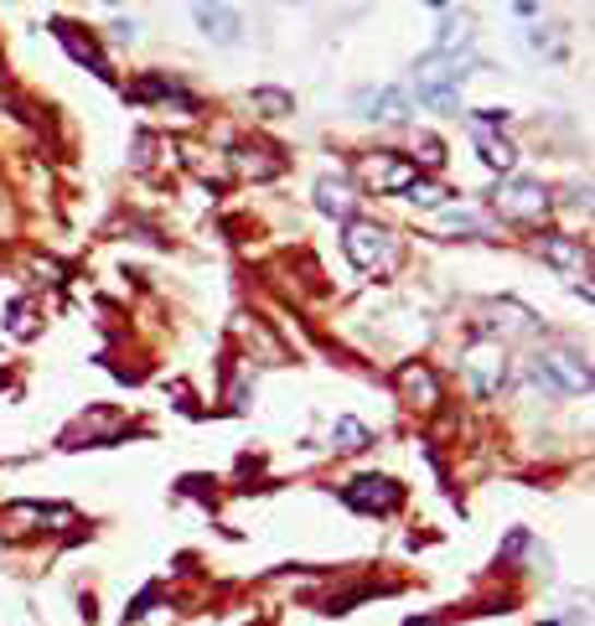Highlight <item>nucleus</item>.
Wrapping results in <instances>:
<instances>
[{"label": "nucleus", "mask_w": 595, "mask_h": 626, "mask_svg": "<svg viewBox=\"0 0 595 626\" xmlns=\"http://www.w3.org/2000/svg\"><path fill=\"white\" fill-rule=\"evenodd\" d=\"M415 98L430 104V109H456L461 104V62L430 52V58L415 68Z\"/></svg>", "instance_id": "1"}, {"label": "nucleus", "mask_w": 595, "mask_h": 626, "mask_svg": "<svg viewBox=\"0 0 595 626\" xmlns=\"http://www.w3.org/2000/svg\"><path fill=\"white\" fill-rule=\"evenodd\" d=\"M342 249H347V259H353L357 270H394V259H398L394 234L378 228V223H347Z\"/></svg>", "instance_id": "2"}, {"label": "nucleus", "mask_w": 595, "mask_h": 626, "mask_svg": "<svg viewBox=\"0 0 595 626\" xmlns=\"http://www.w3.org/2000/svg\"><path fill=\"white\" fill-rule=\"evenodd\" d=\"M528 378H534L538 389H549V393H585V389H591V368H585V357H575V353L534 357Z\"/></svg>", "instance_id": "3"}, {"label": "nucleus", "mask_w": 595, "mask_h": 626, "mask_svg": "<svg viewBox=\"0 0 595 626\" xmlns=\"http://www.w3.org/2000/svg\"><path fill=\"white\" fill-rule=\"evenodd\" d=\"M497 125H502V109H476V115H472L476 151H481V161H487L492 172H513V166H517V151H513V145H508L502 135H497Z\"/></svg>", "instance_id": "4"}, {"label": "nucleus", "mask_w": 595, "mask_h": 626, "mask_svg": "<svg viewBox=\"0 0 595 626\" xmlns=\"http://www.w3.org/2000/svg\"><path fill=\"white\" fill-rule=\"evenodd\" d=\"M362 181H368L373 192H409L419 181V172L404 156H394V151H378V156L362 161Z\"/></svg>", "instance_id": "5"}, {"label": "nucleus", "mask_w": 595, "mask_h": 626, "mask_svg": "<svg viewBox=\"0 0 595 626\" xmlns=\"http://www.w3.org/2000/svg\"><path fill=\"white\" fill-rule=\"evenodd\" d=\"M508 357H502V347L497 342H476L472 353H466V378H472L476 399H492L497 389H502V378H508V368H502Z\"/></svg>", "instance_id": "6"}, {"label": "nucleus", "mask_w": 595, "mask_h": 626, "mask_svg": "<svg viewBox=\"0 0 595 626\" xmlns=\"http://www.w3.org/2000/svg\"><path fill=\"white\" fill-rule=\"evenodd\" d=\"M544 208H549V197H544V187L528 181V177L502 181V187H497V213L513 217V223H528V217H538Z\"/></svg>", "instance_id": "7"}, {"label": "nucleus", "mask_w": 595, "mask_h": 626, "mask_svg": "<svg viewBox=\"0 0 595 626\" xmlns=\"http://www.w3.org/2000/svg\"><path fill=\"white\" fill-rule=\"evenodd\" d=\"M544 259H549V264H559V270H564V274H570V280L580 285V295L591 300V285H585V274H591V255L580 249L575 238L549 234V238H544Z\"/></svg>", "instance_id": "8"}, {"label": "nucleus", "mask_w": 595, "mask_h": 626, "mask_svg": "<svg viewBox=\"0 0 595 626\" xmlns=\"http://www.w3.org/2000/svg\"><path fill=\"white\" fill-rule=\"evenodd\" d=\"M342 497H347L357 512H389L398 503V487L389 476H357V482H347Z\"/></svg>", "instance_id": "9"}, {"label": "nucleus", "mask_w": 595, "mask_h": 626, "mask_svg": "<svg viewBox=\"0 0 595 626\" xmlns=\"http://www.w3.org/2000/svg\"><path fill=\"white\" fill-rule=\"evenodd\" d=\"M198 26L223 47L238 42V11H228V5H198Z\"/></svg>", "instance_id": "10"}, {"label": "nucleus", "mask_w": 595, "mask_h": 626, "mask_svg": "<svg viewBox=\"0 0 595 626\" xmlns=\"http://www.w3.org/2000/svg\"><path fill=\"white\" fill-rule=\"evenodd\" d=\"M317 208H321V213H332V217H353L357 197H353V187H347L342 177H321L317 181Z\"/></svg>", "instance_id": "11"}, {"label": "nucleus", "mask_w": 595, "mask_h": 626, "mask_svg": "<svg viewBox=\"0 0 595 626\" xmlns=\"http://www.w3.org/2000/svg\"><path fill=\"white\" fill-rule=\"evenodd\" d=\"M357 109H368V119H398L409 109L404 88H373V94H357Z\"/></svg>", "instance_id": "12"}, {"label": "nucleus", "mask_w": 595, "mask_h": 626, "mask_svg": "<svg viewBox=\"0 0 595 626\" xmlns=\"http://www.w3.org/2000/svg\"><path fill=\"white\" fill-rule=\"evenodd\" d=\"M440 228H451V234H481L487 223L476 213H466V208H440Z\"/></svg>", "instance_id": "13"}, {"label": "nucleus", "mask_w": 595, "mask_h": 626, "mask_svg": "<svg viewBox=\"0 0 595 626\" xmlns=\"http://www.w3.org/2000/svg\"><path fill=\"white\" fill-rule=\"evenodd\" d=\"M337 440H342L337 450H357V446H368V430H362L357 420H342V425H337Z\"/></svg>", "instance_id": "14"}, {"label": "nucleus", "mask_w": 595, "mask_h": 626, "mask_svg": "<svg viewBox=\"0 0 595 626\" xmlns=\"http://www.w3.org/2000/svg\"><path fill=\"white\" fill-rule=\"evenodd\" d=\"M404 389H419L425 393V399H430V404H436L440 393H436V378H430V373H419V368H409L404 373Z\"/></svg>", "instance_id": "15"}, {"label": "nucleus", "mask_w": 595, "mask_h": 626, "mask_svg": "<svg viewBox=\"0 0 595 626\" xmlns=\"http://www.w3.org/2000/svg\"><path fill=\"white\" fill-rule=\"evenodd\" d=\"M404 197H409V202H419V208H440V197H445V192H440V187H430V181H415Z\"/></svg>", "instance_id": "16"}, {"label": "nucleus", "mask_w": 595, "mask_h": 626, "mask_svg": "<svg viewBox=\"0 0 595 626\" xmlns=\"http://www.w3.org/2000/svg\"><path fill=\"white\" fill-rule=\"evenodd\" d=\"M254 104H259V109H290V98H285V94H270V88H264V94H254Z\"/></svg>", "instance_id": "17"}, {"label": "nucleus", "mask_w": 595, "mask_h": 626, "mask_svg": "<svg viewBox=\"0 0 595 626\" xmlns=\"http://www.w3.org/2000/svg\"><path fill=\"white\" fill-rule=\"evenodd\" d=\"M528 47H534V52H549V58L559 52V42L549 37V32H534V37H528Z\"/></svg>", "instance_id": "18"}]
</instances>
